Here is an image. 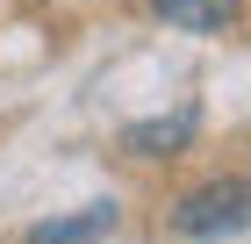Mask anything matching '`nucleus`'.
Masks as SVG:
<instances>
[{"label": "nucleus", "instance_id": "obj_1", "mask_svg": "<svg viewBox=\"0 0 251 244\" xmlns=\"http://www.w3.org/2000/svg\"><path fill=\"white\" fill-rule=\"evenodd\" d=\"M173 230L179 237H237V230H251V180H208V187L179 194Z\"/></svg>", "mask_w": 251, "mask_h": 244}, {"label": "nucleus", "instance_id": "obj_2", "mask_svg": "<svg viewBox=\"0 0 251 244\" xmlns=\"http://www.w3.org/2000/svg\"><path fill=\"white\" fill-rule=\"evenodd\" d=\"M115 223H122L115 201H86V208H72V216L36 223V230H29V244H100V237H115Z\"/></svg>", "mask_w": 251, "mask_h": 244}, {"label": "nucleus", "instance_id": "obj_3", "mask_svg": "<svg viewBox=\"0 0 251 244\" xmlns=\"http://www.w3.org/2000/svg\"><path fill=\"white\" fill-rule=\"evenodd\" d=\"M187 136H194V108H179L165 122H129L122 130V151H136V158H173Z\"/></svg>", "mask_w": 251, "mask_h": 244}, {"label": "nucleus", "instance_id": "obj_4", "mask_svg": "<svg viewBox=\"0 0 251 244\" xmlns=\"http://www.w3.org/2000/svg\"><path fill=\"white\" fill-rule=\"evenodd\" d=\"M151 7L173 22V29H201V36L237 22V0H151Z\"/></svg>", "mask_w": 251, "mask_h": 244}]
</instances>
